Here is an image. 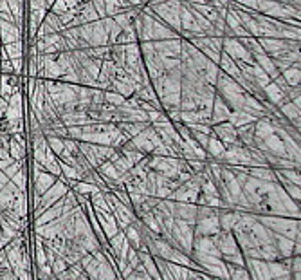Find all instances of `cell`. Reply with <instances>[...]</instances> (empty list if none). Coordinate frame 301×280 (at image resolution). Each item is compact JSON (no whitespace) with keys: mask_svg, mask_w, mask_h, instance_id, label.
I'll list each match as a JSON object with an SVG mask.
<instances>
[{"mask_svg":"<svg viewBox=\"0 0 301 280\" xmlns=\"http://www.w3.org/2000/svg\"><path fill=\"white\" fill-rule=\"evenodd\" d=\"M67 184L63 183V181H54V184L51 186L49 190H47L45 193L42 196V199H40V204L36 206V211H35V215L38 217L42 211H45L49 206H53L54 203H56L58 199H61V197L67 193Z\"/></svg>","mask_w":301,"mask_h":280,"instance_id":"1","label":"cell"},{"mask_svg":"<svg viewBox=\"0 0 301 280\" xmlns=\"http://www.w3.org/2000/svg\"><path fill=\"white\" fill-rule=\"evenodd\" d=\"M197 237H213L220 231V223H218V213H211L210 217L197 221Z\"/></svg>","mask_w":301,"mask_h":280,"instance_id":"2","label":"cell"},{"mask_svg":"<svg viewBox=\"0 0 301 280\" xmlns=\"http://www.w3.org/2000/svg\"><path fill=\"white\" fill-rule=\"evenodd\" d=\"M213 134L217 136L218 139H220L222 143L225 145V148L231 145H235V143H240L238 141V136H237V128L233 127L229 121H222V123H217V127L213 128Z\"/></svg>","mask_w":301,"mask_h":280,"instance_id":"3","label":"cell"},{"mask_svg":"<svg viewBox=\"0 0 301 280\" xmlns=\"http://www.w3.org/2000/svg\"><path fill=\"white\" fill-rule=\"evenodd\" d=\"M22 27L16 26L15 22H6V20H0V42L4 44H13L18 42L22 38Z\"/></svg>","mask_w":301,"mask_h":280,"instance_id":"4","label":"cell"},{"mask_svg":"<svg viewBox=\"0 0 301 280\" xmlns=\"http://www.w3.org/2000/svg\"><path fill=\"white\" fill-rule=\"evenodd\" d=\"M173 215L179 217V219H184L191 226H195V223H197V206L191 203H173Z\"/></svg>","mask_w":301,"mask_h":280,"instance_id":"5","label":"cell"},{"mask_svg":"<svg viewBox=\"0 0 301 280\" xmlns=\"http://www.w3.org/2000/svg\"><path fill=\"white\" fill-rule=\"evenodd\" d=\"M195 246V253H202V255H210V257H218L220 259V251L215 246L213 237H197L193 241Z\"/></svg>","mask_w":301,"mask_h":280,"instance_id":"6","label":"cell"},{"mask_svg":"<svg viewBox=\"0 0 301 280\" xmlns=\"http://www.w3.org/2000/svg\"><path fill=\"white\" fill-rule=\"evenodd\" d=\"M54 181H56V176H53V174H49V172H42V174H38V176H35V193L43 196V193L54 184Z\"/></svg>","mask_w":301,"mask_h":280,"instance_id":"7","label":"cell"},{"mask_svg":"<svg viewBox=\"0 0 301 280\" xmlns=\"http://www.w3.org/2000/svg\"><path fill=\"white\" fill-rule=\"evenodd\" d=\"M238 219H240V213L238 211H222V213H218V223H220V230L224 231H233V228H235V224L238 223Z\"/></svg>","mask_w":301,"mask_h":280,"instance_id":"8","label":"cell"},{"mask_svg":"<svg viewBox=\"0 0 301 280\" xmlns=\"http://www.w3.org/2000/svg\"><path fill=\"white\" fill-rule=\"evenodd\" d=\"M229 114H231V109L225 105V101L222 98H217L215 100V112H213V118H211V123L217 125V123L227 121Z\"/></svg>","mask_w":301,"mask_h":280,"instance_id":"9","label":"cell"},{"mask_svg":"<svg viewBox=\"0 0 301 280\" xmlns=\"http://www.w3.org/2000/svg\"><path fill=\"white\" fill-rule=\"evenodd\" d=\"M204 148L207 150V152H206L207 156H211V158H215V159H218L222 154L225 152V145L215 134L210 136V139H207V145L204 146Z\"/></svg>","mask_w":301,"mask_h":280,"instance_id":"10","label":"cell"},{"mask_svg":"<svg viewBox=\"0 0 301 280\" xmlns=\"http://www.w3.org/2000/svg\"><path fill=\"white\" fill-rule=\"evenodd\" d=\"M225 268H227V275L229 280H251L247 269H244V266H237L231 264V262H225Z\"/></svg>","mask_w":301,"mask_h":280,"instance_id":"11","label":"cell"},{"mask_svg":"<svg viewBox=\"0 0 301 280\" xmlns=\"http://www.w3.org/2000/svg\"><path fill=\"white\" fill-rule=\"evenodd\" d=\"M282 76H283V80L287 81V85L297 87V85H299V63H294L289 69H285Z\"/></svg>","mask_w":301,"mask_h":280,"instance_id":"12","label":"cell"},{"mask_svg":"<svg viewBox=\"0 0 301 280\" xmlns=\"http://www.w3.org/2000/svg\"><path fill=\"white\" fill-rule=\"evenodd\" d=\"M43 136H45L47 146H49L54 154L60 156V154L63 152V139H61L60 136H54V134H43Z\"/></svg>","mask_w":301,"mask_h":280,"instance_id":"13","label":"cell"},{"mask_svg":"<svg viewBox=\"0 0 301 280\" xmlns=\"http://www.w3.org/2000/svg\"><path fill=\"white\" fill-rule=\"evenodd\" d=\"M2 49L6 51L9 60H13V58H22V40L13 42V44H4Z\"/></svg>","mask_w":301,"mask_h":280,"instance_id":"14","label":"cell"},{"mask_svg":"<svg viewBox=\"0 0 301 280\" xmlns=\"http://www.w3.org/2000/svg\"><path fill=\"white\" fill-rule=\"evenodd\" d=\"M9 181H11L18 190H22V192H26L27 190V172L24 168H20Z\"/></svg>","mask_w":301,"mask_h":280,"instance_id":"15","label":"cell"},{"mask_svg":"<svg viewBox=\"0 0 301 280\" xmlns=\"http://www.w3.org/2000/svg\"><path fill=\"white\" fill-rule=\"evenodd\" d=\"M103 100L107 101V103H110L112 107H121V105L125 103V96H121L119 92H112V91L103 92Z\"/></svg>","mask_w":301,"mask_h":280,"instance_id":"16","label":"cell"},{"mask_svg":"<svg viewBox=\"0 0 301 280\" xmlns=\"http://www.w3.org/2000/svg\"><path fill=\"white\" fill-rule=\"evenodd\" d=\"M51 269H53V275H58V273H61V271H65V269L69 268L67 266V262H65V259L63 257H58L56 255V259H54L53 262H51Z\"/></svg>","mask_w":301,"mask_h":280,"instance_id":"17","label":"cell"},{"mask_svg":"<svg viewBox=\"0 0 301 280\" xmlns=\"http://www.w3.org/2000/svg\"><path fill=\"white\" fill-rule=\"evenodd\" d=\"M8 183H9V177L6 176V174L2 172V170H0V190L4 188V186H6V184H8Z\"/></svg>","mask_w":301,"mask_h":280,"instance_id":"18","label":"cell"},{"mask_svg":"<svg viewBox=\"0 0 301 280\" xmlns=\"http://www.w3.org/2000/svg\"><path fill=\"white\" fill-rule=\"evenodd\" d=\"M0 235H2V230H0Z\"/></svg>","mask_w":301,"mask_h":280,"instance_id":"19","label":"cell"}]
</instances>
